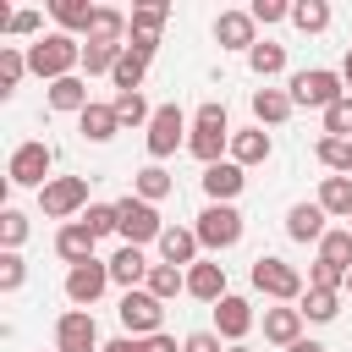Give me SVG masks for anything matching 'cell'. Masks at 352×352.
Here are the masks:
<instances>
[{
  "label": "cell",
  "mask_w": 352,
  "mask_h": 352,
  "mask_svg": "<svg viewBox=\"0 0 352 352\" xmlns=\"http://www.w3.org/2000/svg\"><path fill=\"white\" fill-rule=\"evenodd\" d=\"M77 66H82V38H72V33H44L28 44V72L44 82L77 77Z\"/></svg>",
  "instance_id": "1"
},
{
  "label": "cell",
  "mask_w": 352,
  "mask_h": 352,
  "mask_svg": "<svg viewBox=\"0 0 352 352\" xmlns=\"http://www.w3.org/2000/svg\"><path fill=\"white\" fill-rule=\"evenodd\" d=\"M116 236L126 248H143V242H160L165 236V220H160L154 204H143L138 192H126V198H116Z\"/></svg>",
  "instance_id": "2"
},
{
  "label": "cell",
  "mask_w": 352,
  "mask_h": 352,
  "mask_svg": "<svg viewBox=\"0 0 352 352\" xmlns=\"http://www.w3.org/2000/svg\"><path fill=\"white\" fill-rule=\"evenodd\" d=\"M253 292H264L270 302H302V270L297 264H286V258H275V253H258L253 258Z\"/></svg>",
  "instance_id": "3"
},
{
  "label": "cell",
  "mask_w": 352,
  "mask_h": 352,
  "mask_svg": "<svg viewBox=\"0 0 352 352\" xmlns=\"http://www.w3.org/2000/svg\"><path fill=\"white\" fill-rule=\"evenodd\" d=\"M50 165H55V148H50L44 138H28V143L11 148V160H6V182H11V187H50V182H55Z\"/></svg>",
  "instance_id": "4"
},
{
  "label": "cell",
  "mask_w": 352,
  "mask_h": 352,
  "mask_svg": "<svg viewBox=\"0 0 352 352\" xmlns=\"http://www.w3.org/2000/svg\"><path fill=\"white\" fill-rule=\"evenodd\" d=\"M336 99H346V82H341V72H330V66H308V72H297V77H292V104L330 110Z\"/></svg>",
  "instance_id": "5"
},
{
  "label": "cell",
  "mask_w": 352,
  "mask_h": 352,
  "mask_svg": "<svg viewBox=\"0 0 352 352\" xmlns=\"http://www.w3.org/2000/svg\"><path fill=\"white\" fill-rule=\"evenodd\" d=\"M38 209L50 220H66V226H72V214L82 220V209H88V176H55L50 187H38Z\"/></svg>",
  "instance_id": "6"
},
{
  "label": "cell",
  "mask_w": 352,
  "mask_h": 352,
  "mask_svg": "<svg viewBox=\"0 0 352 352\" xmlns=\"http://www.w3.org/2000/svg\"><path fill=\"white\" fill-rule=\"evenodd\" d=\"M192 231H198V242H204L209 253H226V248L242 242V209H236V204H209Z\"/></svg>",
  "instance_id": "7"
},
{
  "label": "cell",
  "mask_w": 352,
  "mask_h": 352,
  "mask_svg": "<svg viewBox=\"0 0 352 352\" xmlns=\"http://www.w3.org/2000/svg\"><path fill=\"white\" fill-rule=\"evenodd\" d=\"M121 330L126 336H138V341H148V336H160V324H165V302L154 297V292H121Z\"/></svg>",
  "instance_id": "8"
},
{
  "label": "cell",
  "mask_w": 352,
  "mask_h": 352,
  "mask_svg": "<svg viewBox=\"0 0 352 352\" xmlns=\"http://www.w3.org/2000/svg\"><path fill=\"white\" fill-rule=\"evenodd\" d=\"M148 138V165H160V160H170L176 148H182V138H187V116H182V104H160L154 110V121L143 126Z\"/></svg>",
  "instance_id": "9"
},
{
  "label": "cell",
  "mask_w": 352,
  "mask_h": 352,
  "mask_svg": "<svg viewBox=\"0 0 352 352\" xmlns=\"http://www.w3.org/2000/svg\"><path fill=\"white\" fill-rule=\"evenodd\" d=\"M165 16H170V6H160V0H148V6H132V28H126V50H132L138 60H154V50H160V28H165Z\"/></svg>",
  "instance_id": "10"
},
{
  "label": "cell",
  "mask_w": 352,
  "mask_h": 352,
  "mask_svg": "<svg viewBox=\"0 0 352 352\" xmlns=\"http://www.w3.org/2000/svg\"><path fill=\"white\" fill-rule=\"evenodd\" d=\"M55 352H104L99 346V324L88 308H66L55 319Z\"/></svg>",
  "instance_id": "11"
},
{
  "label": "cell",
  "mask_w": 352,
  "mask_h": 352,
  "mask_svg": "<svg viewBox=\"0 0 352 352\" xmlns=\"http://www.w3.org/2000/svg\"><path fill=\"white\" fill-rule=\"evenodd\" d=\"M104 286H110V258H88V264L66 270V297H72V308H94V302L104 297Z\"/></svg>",
  "instance_id": "12"
},
{
  "label": "cell",
  "mask_w": 352,
  "mask_h": 352,
  "mask_svg": "<svg viewBox=\"0 0 352 352\" xmlns=\"http://www.w3.org/2000/svg\"><path fill=\"white\" fill-rule=\"evenodd\" d=\"M253 330V302L248 297H236V292H226L220 302H214V336L220 341H231V346H242V336Z\"/></svg>",
  "instance_id": "13"
},
{
  "label": "cell",
  "mask_w": 352,
  "mask_h": 352,
  "mask_svg": "<svg viewBox=\"0 0 352 352\" xmlns=\"http://www.w3.org/2000/svg\"><path fill=\"white\" fill-rule=\"evenodd\" d=\"M214 44H220V50H242V55H248V50L258 44V22H253L248 11H220V16H214Z\"/></svg>",
  "instance_id": "14"
},
{
  "label": "cell",
  "mask_w": 352,
  "mask_h": 352,
  "mask_svg": "<svg viewBox=\"0 0 352 352\" xmlns=\"http://www.w3.org/2000/svg\"><path fill=\"white\" fill-rule=\"evenodd\" d=\"M198 231L192 226H165V236H160V264H176V270H192L198 264Z\"/></svg>",
  "instance_id": "15"
},
{
  "label": "cell",
  "mask_w": 352,
  "mask_h": 352,
  "mask_svg": "<svg viewBox=\"0 0 352 352\" xmlns=\"http://www.w3.org/2000/svg\"><path fill=\"white\" fill-rule=\"evenodd\" d=\"M242 187H248V176H242L236 160H220V165L204 170V192H209V204H236Z\"/></svg>",
  "instance_id": "16"
},
{
  "label": "cell",
  "mask_w": 352,
  "mask_h": 352,
  "mask_svg": "<svg viewBox=\"0 0 352 352\" xmlns=\"http://www.w3.org/2000/svg\"><path fill=\"white\" fill-rule=\"evenodd\" d=\"M264 341H275V346L302 341V308H297V302H275V308H264Z\"/></svg>",
  "instance_id": "17"
},
{
  "label": "cell",
  "mask_w": 352,
  "mask_h": 352,
  "mask_svg": "<svg viewBox=\"0 0 352 352\" xmlns=\"http://www.w3.org/2000/svg\"><path fill=\"white\" fill-rule=\"evenodd\" d=\"M44 99H50L55 116H82V110L94 104V99H88V77H60V82L44 88Z\"/></svg>",
  "instance_id": "18"
},
{
  "label": "cell",
  "mask_w": 352,
  "mask_h": 352,
  "mask_svg": "<svg viewBox=\"0 0 352 352\" xmlns=\"http://www.w3.org/2000/svg\"><path fill=\"white\" fill-rule=\"evenodd\" d=\"M292 110H297L292 104V88H270V82L253 88V121L258 126H280V121H292Z\"/></svg>",
  "instance_id": "19"
},
{
  "label": "cell",
  "mask_w": 352,
  "mask_h": 352,
  "mask_svg": "<svg viewBox=\"0 0 352 352\" xmlns=\"http://www.w3.org/2000/svg\"><path fill=\"white\" fill-rule=\"evenodd\" d=\"M324 220H330V214H324L319 204H292V209H286V236H292V242H324V231H330Z\"/></svg>",
  "instance_id": "20"
},
{
  "label": "cell",
  "mask_w": 352,
  "mask_h": 352,
  "mask_svg": "<svg viewBox=\"0 0 352 352\" xmlns=\"http://www.w3.org/2000/svg\"><path fill=\"white\" fill-rule=\"evenodd\" d=\"M187 297H198V302H220V297H226V264L198 258V264L187 270Z\"/></svg>",
  "instance_id": "21"
},
{
  "label": "cell",
  "mask_w": 352,
  "mask_h": 352,
  "mask_svg": "<svg viewBox=\"0 0 352 352\" xmlns=\"http://www.w3.org/2000/svg\"><path fill=\"white\" fill-rule=\"evenodd\" d=\"M94 242H99V236H94V231L82 226V220H72V226H60V231H55V253H60V258H66L72 270L94 258Z\"/></svg>",
  "instance_id": "22"
},
{
  "label": "cell",
  "mask_w": 352,
  "mask_h": 352,
  "mask_svg": "<svg viewBox=\"0 0 352 352\" xmlns=\"http://www.w3.org/2000/svg\"><path fill=\"white\" fill-rule=\"evenodd\" d=\"M148 270H154V264L143 258V248H126V242H121V248H116V258H110V280H116V286H126V292H138V286L148 280Z\"/></svg>",
  "instance_id": "23"
},
{
  "label": "cell",
  "mask_w": 352,
  "mask_h": 352,
  "mask_svg": "<svg viewBox=\"0 0 352 352\" xmlns=\"http://www.w3.org/2000/svg\"><path fill=\"white\" fill-rule=\"evenodd\" d=\"M126 28H132V16H126V11L99 6V11H94V22H88V44H126Z\"/></svg>",
  "instance_id": "24"
},
{
  "label": "cell",
  "mask_w": 352,
  "mask_h": 352,
  "mask_svg": "<svg viewBox=\"0 0 352 352\" xmlns=\"http://www.w3.org/2000/svg\"><path fill=\"white\" fill-rule=\"evenodd\" d=\"M231 160L248 170V165H264L270 160V132L264 126H242V132H231Z\"/></svg>",
  "instance_id": "25"
},
{
  "label": "cell",
  "mask_w": 352,
  "mask_h": 352,
  "mask_svg": "<svg viewBox=\"0 0 352 352\" xmlns=\"http://www.w3.org/2000/svg\"><path fill=\"white\" fill-rule=\"evenodd\" d=\"M77 132H82L88 143H110V138L121 132V121H116V104H88V110L77 116Z\"/></svg>",
  "instance_id": "26"
},
{
  "label": "cell",
  "mask_w": 352,
  "mask_h": 352,
  "mask_svg": "<svg viewBox=\"0 0 352 352\" xmlns=\"http://www.w3.org/2000/svg\"><path fill=\"white\" fill-rule=\"evenodd\" d=\"M314 204H319L324 214H336V220H352V176H324Z\"/></svg>",
  "instance_id": "27"
},
{
  "label": "cell",
  "mask_w": 352,
  "mask_h": 352,
  "mask_svg": "<svg viewBox=\"0 0 352 352\" xmlns=\"http://www.w3.org/2000/svg\"><path fill=\"white\" fill-rule=\"evenodd\" d=\"M50 11H55V22H60V33H72V38L82 33V38H88V22H94L99 6H94V0H55Z\"/></svg>",
  "instance_id": "28"
},
{
  "label": "cell",
  "mask_w": 352,
  "mask_h": 352,
  "mask_svg": "<svg viewBox=\"0 0 352 352\" xmlns=\"http://www.w3.org/2000/svg\"><path fill=\"white\" fill-rule=\"evenodd\" d=\"M248 66H253V77H258V82L280 77V72H286V44H270V38H258V44L248 50Z\"/></svg>",
  "instance_id": "29"
},
{
  "label": "cell",
  "mask_w": 352,
  "mask_h": 352,
  "mask_svg": "<svg viewBox=\"0 0 352 352\" xmlns=\"http://www.w3.org/2000/svg\"><path fill=\"white\" fill-rule=\"evenodd\" d=\"M170 187H176V182H170V170H165V165H143V170L132 176V192H138L143 204H160V198H170Z\"/></svg>",
  "instance_id": "30"
},
{
  "label": "cell",
  "mask_w": 352,
  "mask_h": 352,
  "mask_svg": "<svg viewBox=\"0 0 352 352\" xmlns=\"http://www.w3.org/2000/svg\"><path fill=\"white\" fill-rule=\"evenodd\" d=\"M22 77H28V50H16V44H0V99H11Z\"/></svg>",
  "instance_id": "31"
},
{
  "label": "cell",
  "mask_w": 352,
  "mask_h": 352,
  "mask_svg": "<svg viewBox=\"0 0 352 352\" xmlns=\"http://www.w3.org/2000/svg\"><path fill=\"white\" fill-rule=\"evenodd\" d=\"M143 292H154L160 302H170L176 292H187V270H176V264H154L148 280H143Z\"/></svg>",
  "instance_id": "32"
},
{
  "label": "cell",
  "mask_w": 352,
  "mask_h": 352,
  "mask_svg": "<svg viewBox=\"0 0 352 352\" xmlns=\"http://www.w3.org/2000/svg\"><path fill=\"white\" fill-rule=\"evenodd\" d=\"M292 28L297 33H324L330 28V0H297L292 6Z\"/></svg>",
  "instance_id": "33"
},
{
  "label": "cell",
  "mask_w": 352,
  "mask_h": 352,
  "mask_svg": "<svg viewBox=\"0 0 352 352\" xmlns=\"http://www.w3.org/2000/svg\"><path fill=\"white\" fill-rule=\"evenodd\" d=\"M121 50H126V44H88V38H82V72H88V77H110L116 60H121Z\"/></svg>",
  "instance_id": "34"
},
{
  "label": "cell",
  "mask_w": 352,
  "mask_h": 352,
  "mask_svg": "<svg viewBox=\"0 0 352 352\" xmlns=\"http://www.w3.org/2000/svg\"><path fill=\"white\" fill-rule=\"evenodd\" d=\"M314 154H319V165H324V170L352 176V143H346V138H319V143H314Z\"/></svg>",
  "instance_id": "35"
},
{
  "label": "cell",
  "mask_w": 352,
  "mask_h": 352,
  "mask_svg": "<svg viewBox=\"0 0 352 352\" xmlns=\"http://www.w3.org/2000/svg\"><path fill=\"white\" fill-rule=\"evenodd\" d=\"M297 308H302V319H314V324H330V319L341 314V292H314V286H308Z\"/></svg>",
  "instance_id": "36"
},
{
  "label": "cell",
  "mask_w": 352,
  "mask_h": 352,
  "mask_svg": "<svg viewBox=\"0 0 352 352\" xmlns=\"http://www.w3.org/2000/svg\"><path fill=\"white\" fill-rule=\"evenodd\" d=\"M319 258L352 275V231H346V226H336V231H324V242H319Z\"/></svg>",
  "instance_id": "37"
},
{
  "label": "cell",
  "mask_w": 352,
  "mask_h": 352,
  "mask_svg": "<svg viewBox=\"0 0 352 352\" xmlns=\"http://www.w3.org/2000/svg\"><path fill=\"white\" fill-rule=\"evenodd\" d=\"M143 72H148V60H138L132 50H121V60H116V72H110L116 94H138V88H143Z\"/></svg>",
  "instance_id": "38"
},
{
  "label": "cell",
  "mask_w": 352,
  "mask_h": 352,
  "mask_svg": "<svg viewBox=\"0 0 352 352\" xmlns=\"http://www.w3.org/2000/svg\"><path fill=\"white\" fill-rule=\"evenodd\" d=\"M110 104H116V121H121V126H148V121H154V110H148L143 94H116Z\"/></svg>",
  "instance_id": "39"
},
{
  "label": "cell",
  "mask_w": 352,
  "mask_h": 352,
  "mask_svg": "<svg viewBox=\"0 0 352 352\" xmlns=\"http://www.w3.org/2000/svg\"><path fill=\"white\" fill-rule=\"evenodd\" d=\"M0 242H6V253H16L28 242V214L22 209H0Z\"/></svg>",
  "instance_id": "40"
},
{
  "label": "cell",
  "mask_w": 352,
  "mask_h": 352,
  "mask_svg": "<svg viewBox=\"0 0 352 352\" xmlns=\"http://www.w3.org/2000/svg\"><path fill=\"white\" fill-rule=\"evenodd\" d=\"M308 286H314V292H346V270L314 258V264H308Z\"/></svg>",
  "instance_id": "41"
},
{
  "label": "cell",
  "mask_w": 352,
  "mask_h": 352,
  "mask_svg": "<svg viewBox=\"0 0 352 352\" xmlns=\"http://www.w3.org/2000/svg\"><path fill=\"white\" fill-rule=\"evenodd\" d=\"M324 138H346V143H352V94L324 110Z\"/></svg>",
  "instance_id": "42"
},
{
  "label": "cell",
  "mask_w": 352,
  "mask_h": 352,
  "mask_svg": "<svg viewBox=\"0 0 352 352\" xmlns=\"http://www.w3.org/2000/svg\"><path fill=\"white\" fill-rule=\"evenodd\" d=\"M28 280V258L22 253H0V292H22Z\"/></svg>",
  "instance_id": "43"
},
{
  "label": "cell",
  "mask_w": 352,
  "mask_h": 352,
  "mask_svg": "<svg viewBox=\"0 0 352 352\" xmlns=\"http://www.w3.org/2000/svg\"><path fill=\"white\" fill-rule=\"evenodd\" d=\"M82 226H88L94 236H110V231H116V204H88V209H82Z\"/></svg>",
  "instance_id": "44"
},
{
  "label": "cell",
  "mask_w": 352,
  "mask_h": 352,
  "mask_svg": "<svg viewBox=\"0 0 352 352\" xmlns=\"http://www.w3.org/2000/svg\"><path fill=\"white\" fill-rule=\"evenodd\" d=\"M248 16L270 28V22H292V6H286V0H253V6H248Z\"/></svg>",
  "instance_id": "45"
},
{
  "label": "cell",
  "mask_w": 352,
  "mask_h": 352,
  "mask_svg": "<svg viewBox=\"0 0 352 352\" xmlns=\"http://www.w3.org/2000/svg\"><path fill=\"white\" fill-rule=\"evenodd\" d=\"M192 126H209V132H231V116H226V104H214V99H209V104H198V110H192Z\"/></svg>",
  "instance_id": "46"
},
{
  "label": "cell",
  "mask_w": 352,
  "mask_h": 352,
  "mask_svg": "<svg viewBox=\"0 0 352 352\" xmlns=\"http://www.w3.org/2000/svg\"><path fill=\"white\" fill-rule=\"evenodd\" d=\"M38 28H44V16H38V11H16V16H11V33H16V38H44Z\"/></svg>",
  "instance_id": "47"
},
{
  "label": "cell",
  "mask_w": 352,
  "mask_h": 352,
  "mask_svg": "<svg viewBox=\"0 0 352 352\" xmlns=\"http://www.w3.org/2000/svg\"><path fill=\"white\" fill-rule=\"evenodd\" d=\"M182 352H226V346L214 330H192V336H182Z\"/></svg>",
  "instance_id": "48"
},
{
  "label": "cell",
  "mask_w": 352,
  "mask_h": 352,
  "mask_svg": "<svg viewBox=\"0 0 352 352\" xmlns=\"http://www.w3.org/2000/svg\"><path fill=\"white\" fill-rule=\"evenodd\" d=\"M143 352H182V346H176V336H165V330H160V336H148V341H143Z\"/></svg>",
  "instance_id": "49"
},
{
  "label": "cell",
  "mask_w": 352,
  "mask_h": 352,
  "mask_svg": "<svg viewBox=\"0 0 352 352\" xmlns=\"http://www.w3.org/2000/svg\"><path fill=\"white\" fill-rule=\"evenodd\" d=\"M104 352H143V341L138 336H116V341H104Z\"/></svg>",
  "instance_id": "50"
},
{
  "label": "cell",
  "mask_w": 352,
  "mask_h": 352,
  "mask_svg": "<svg viewBox=\"0 0 352 352\" xmlns=\"http://www.w3.org/2000/svg\"><path fill=\"white\" fill-rule=\"evenodd\" d=\"M286 352H324V346H319V341H308V336H302V341H292V346H286Z\"/></svg>",
  "instance_id": "51"
},
{
  "label": "cell",
  "mask_w": 352,
  "mask_h": 352,
  "mask_svg": "<svg viewBox=\"0 0 352 352\" xmlns=\"http://www.w3.org/2000/svg\"><path fill=\"white\" fill-rule=\"evenodd\" d=\"M341 82H346V94H352V50H346V60H341Z\"/></svg>",
  "instance_id": "52"
},
{
  "label": "cell",
  "mask_w": 352,
  "mask_h": 352,
  "mask_svg": "<svg viewBox=\"0 0 352 352\" xmlns=\"http://www.w3.org/2000/svg\"><path fill=\"white\" fill-rule=\"evenodd\" d=\"M226 352H253V346H226Z\"/></svg>",
  "instance_id": "53"
},
{
  "label": "cell",
  "mask_w": 352,
  "mask_h": 352,
  "mask_svg": "<svg viewBox=\"0 0 352 352\" xmlns=\"http://www.w3.org/2000/svg\"><path fill=\"white\" fill-rule=\"evenodd\" d=\"M346 292H352V275H346Z\"/></svg>",
  "instance_id": "54"
},
{
  "label": "cell",
  "mask_w": 352,
  "mask_h": 352,
  "mask_svg": "<svg viewBox=\"0 0 352 352\" xmlns=\"http://www.w3.org/2000/svg\"><path fill=\"white\" fill-rule=\"evenodd\" d=\"M346 231H352V220H346Z\"/></svg>",
  "instance_id": "55"
}]
</instances>
